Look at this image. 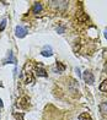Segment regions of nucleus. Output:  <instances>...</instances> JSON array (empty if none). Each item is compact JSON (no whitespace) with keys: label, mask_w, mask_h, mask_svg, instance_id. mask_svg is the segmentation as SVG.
Returning <instances> with one entry per match:
<instances>
[{"label":"nucleus","mask_w":107,"mask_h":120,"mask_svg":"<svg viewBox=\"0 0 107 120\" xmlns=\"http://www.w3.org/2000/svg\"><path fill=\"white\" fill-rule=\"evenodd\" d=\"M30 107V101L27 97H22L21 99L17 103V108H21V109H27Z\"/></svg>","instance_id":"obj_3"},{"label":"nucleus","mask_w":107,"mask_h":120,"mask_svg":"<svg viewBox=\"0 0 107 120\" xmlns=\"http://www.w3.org/2000/svg\"><path fill=\"white\" fill-rule=\"evenodd\" d=\"M67 90H68L69 96H71L73 98L79 97V85L74 79H71V77L67 79Z\"/></svg>","instance_id":"obj_1"},{"label":"nucleus","mask_w":107,"mask_h":120,"mask_svg":"<svg viewBox=\"0 0 107 120\" xmlns=\"http://www.w3.org/2000/svg\"><path fill=\"white\" fill-rule=\"evenodd\" d=\"M100 112H101V115H102V116H107V101L101 102V104H100Z\"/></svg>","instance_id":"obj_6"},{"label":"nucleus","mask_w":107,"mask_h":120,"mask_svg":"<svg viewBox=\"0 0 107 120\" xmlns=\"http://www.w3.org/2000/svg\"><path fill=\"white\" fill-rule=\"evenodd\" d=\"M100 91L107 93V80H103L102 82H101V85H100Z\"/></svg>","instance_id":"obj_9"},{"label":"nucleus","mask_w":107,"mask_h":120,"mask_svg":"<svg viewBox=\"0 0 107 120\" xmlns=\"http://www.w3.org/2000/svg\"><path fill=\"white\" fill-rule=\"evenodd\" d=\"M26 33H27V31H26L25 27H22V26H17V27H16V30H15V34H16V37L22 38V37L26 36Z\"/></svg>","instance_id":"obj_5"},{"label":"nucleus","mask_w":107,"mask_h":120,"mask_svg":"<svg viewBox=\"0 0 107 120\" xmlns=\"http://www.w3.org/2000/svg\"><path fill=\"white\" fill-rule=\"evenodd\" d=\"M57 68H58V71H64L65 70V66L60 61H57Z\"/></svg>","instance_id":"obj_12"},{"label":"nucleus","mask_w":107,"mask_h":120,"mask_svg":"<svg viewBox=\"0 0 107 120\" xmlns=\"http://www.w3.org/2000/svg\"><path fill=\"white\" fill-rule=\"evenodd\" d=\"M41 10H42L41 3H35V5H33V14H38Z\"/></svg>","instance_id":"obj_10"},{"label":"nucleus","mask_w":107,"mask_h":120,"mask_svg":"<svg viewBox=\"0 0 107 120\" xmlns=\"http://www.w3.org/2000/svg\"><path fill=\"white\" fill-rule=\"evenodd\" d=\"M4 105H3V102H1V99H0V108H3Z\"/></svg>","instance_id":"obj_16"},{"label":"nucleus","mask_w":107,"mask_h":120,"mask_svg":"<svg viewBox=\"0 0 107 120\" xmlns=\"http://www.w3.org/2000/svg\"><path fill=\"white\" fill-rule=\"evenodd\" d=\"M79 119H80V120H92V118L87 113H83L81 115L79 116Z\"/></svg>","instance_id":"obj_11"},{"label":"nucleus","mask_w":107,"mask_h":120,"mask_svg":"<svg viewBox=\"0 0 107 120\" xmlns=\"http://www.w3.org/2000/svg\"><path fill=\"white\" fill-rule=\"evenodd\" d=\"M84 80H85V82L86 83H89V85H94V81H95V79H94V75H92V72L91 71H85L84 72Z\"/></svg>","instance_id":"obj_4"},{"label":"nucleus","mask_w":107,"mask_h":120,"mask_svg":"<svg viewBox=\"0 0 107 120\" xmlns=\"http://www.w3.org/2000/svg\"><path fill=\"white\" fill-rule=\"evenodd\" d=\"M42 55H43V56H51L52 55V52H51V49H49V50H43V52H42Z\"/></svg>","instance_id":"obj_13"},{"label":"nucleus","mask_w":107,"mask_h":120,"mask_svg":"<svg viewBox=\"0 0 107 120\" xmlns=\"http://www.w3.org/2000/svg\"><path fill=\"white\" fill-rule=\"evenodd\" d=\"M5 26H6V20H3L1 23H0V32H1V31L5 28Z\"/></svg>","instance_id":"obj_14"},{"label":"nucleus","mask_w":107,"mask_h":120,"mask_svg":"<svg viewBox=\"0 0 107 120\" xmlns=\"http://www.w3.org/2000/svg\"><path fill=\"white\" fill-rule=\"evenodd\" d=\"M16 115L20 116V120H24V115H22V114H16Z\"/></svg>","instance_id":"obj_15"},{"label":"nucleus","mask_w":107,"mask_h":120,"mask_svg":"<svg viewBox=\"0 0 107 120\" xmlns=\"http://www.w3.org/2000/svg\"><path fill=\"white\" fill-rule=\"evenodd\" d=\"M35 81L33 76H32V72H26V79H25V82L26 83H32Z\"/></svg>","instance_id":"obj_8"},{"label":"nucleus","mask_w":107,"mask_h":120,"mask_svg":"<svg viewBox=\"0 0 107 120\" xmlns=\"http://www.w3.org/2000/svg\"><path fill=\"white\" fill-rule=\"evenodd\" d=\"M36 74L38 75V76H42V77H46V76H47L46 70L42 68L41 65H36Z\"/></svg>","instance_id":"obj_7"},{"label":"nucleus","mask_w":107,"mask_h":120,"mask_svg":"<svg viewBox=\"0 0 107 120\" xmlns=\"http://www.w3.org/2000/svg\"><path fill=\"white\" fill-rule=\"evenodd\" d=\"M48 4H49L51 8H53L58 12L65 11V10L68 9V6H69V3L68 1H49Z\"/></svg>","instance_id":"obj_2"},{"label":"nucleus","mask_w":107,"mask_h":120,"mask_svg":"<svg viewBox=\"0 0 107 120\" xmlns=\"http://www.w3.org/2000/svg\"><path fill=\"white\" fill-rule=\"evenodd\" d=\"M105 36H106V38H107V30H106V32H105Z\"/></svg>","instance_id":"obj_17"}]
</instances>
